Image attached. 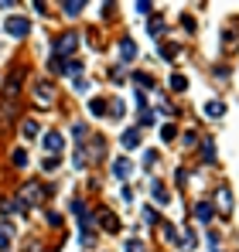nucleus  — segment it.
Wrapping results in <instances>:
<instances>
[{"label": "nucleus", "mask_w": 239, "mask_h": 252, "mask_svg": "<svg viewBox=\"0 0 239 252\" xmlns=\"http://www.w3.org/2000/svg\"><path fill=\"white\" fill-rule=\"evenodd\" d=\"M144 164H147V167H154V164H158V154H154V150H151V154H144Z\"/></svg>", "instance_id": "nucleus-30"}, {"label": "nucleus", "mask_w": 239, "mask_h": 252, "mask_svg": "<svg viewBox=\"0 0 239 252\" xmlns=\"http://www.w3.org/2000/svg\"><path fill=\"white\" fill-rule=\"evenodd\" d=\"M10 160H14V167H28V154H24V150H14Z\"/></svg>", "instance_id": "nucleus-22"}, {"label": "nucleus", "mask_w": 239, "mask_h": 252, "mask_svg": "<svg viewBox=\"0 0 239 252\" xmlns=\"http://www.w3.org/2000/svg\"><path fill=\"white\" fill-rule=\"evenodd\" d=\"M89 113H92V116H103V113H106V102H103V99H89Z\"/></svg>", "instance_id": "nucleus-18"}, {"label": "nucleus", "mask_w": 239, "mask_h": 252, "mask_svg": "<svg viewBox=\"0 0 239 252\" xmlns=\"http://www.w3.org/2000/svg\"><path fill=\"white\" fill-rule=\"evenodd\" d=\"M171 89H174V92H185V89H188V79L174 72V75H171Z\"/></svg>", "instance_id": "nucleus-17"}, {"label": "nucleus", "mask_w": 239, "mask_h": 252, "mask_svg": "<svg viewBox=\"0 0 239 252\" xmlns=\"http://www.w3.org/2000/svg\"><path fill=\"white\" fill-rule=\"evenodd\" d=\"M17 89H21V72H14V75L7 79V85H3V95H7V99H14V92H17Z\"/></svg>", "instance_id": "nucleus-13"}, {"label": "nucleus", "mask_w": 239, "mask_h": 252, "mask_svg": "<svg viewBox=\"0 0 239 252\" xmlns=\"http://www.w3.org/2000/svg\"><path fill=\"white\" fill-rule=\"evenodd\" d=\"M62 75H69V79H79V75H82V62H76V58L62 62Z\"/></svg>", "instance_id": "nucleus-10"}, {"label": "nucleus", "mask_w": 239, "mask_h": 252, "mask_svg": "<svg viewBox=\"0 0 239 252\" xmlns=\"http://www.w3.org/2000/svg\"><path fill=\"white\" fill-rule=\"evenodd\" d=\"M82 7H85V3H79V0H76V3H65V7H62V10H65V14H69V17H72V14H82Z\"/></svg>", "instance_id": "nucleus-26"}, {"label": "nucleus", "mask_w": 239, "mask_h": 252, "mask_svg": "<svg viewBox=\"0 0 239 252\" xmlns=\"http://www.w3.org/2000/svg\"><path fill=\"white\" fill-rule=\"evenodd\" d=\"M147 31H151V34H164V21H151Z\"/></svg>", "instance_id": "nucleus-27"}, {"label": "nucleus", "mask_w": 239, "mask_h": 252, "mask_svg": "<svg viewBox=\"0 0 239 252\" xmlns=\"http://www.w3.org/2000/svg\"><path fill=\"white\" fill-rule=\"evenodd\" d=\"M110 113H113V116H123V102H120V99L110 102Z\"/></svg>", "instance_id": "nucleus-28"}, {"label": "nucleus", "mask_w": 239, "mask_h": 252, "mask_svg": "<svg viewBox=\"0 0 239 252\" xmlns=\"http://www.w3.org/2000/svg\"><path fill=\"white\" fill-rule=\"evenodd\" d=\"M41 201H44V191H41L38 181H28L24 188H21V194H17V205L24 208V205H31V208H38Z\"/></svg>", "instance_id": "nucleus-1"}, {"label": "nucleus", "mask_w": 239, "mask_h": 252, "mask_svg": "<svg viewBox=\"0 0 239 252\" xmlns=\"http://www.w3.org/2000/svg\"><path fill=\"white\" fill-rule=\"evenodd\" d=\"M21 129H24V136H28V140H35V136H38V123H35V120H24Z\"/></svg>", "instance_id": "nucleus-20"}, {"label": "nucleus", "mask_w": 239, "mask_h": 252, "mask_svg": "<svg viewBox=\"0 0 239 252\" xmlns=\"http://www.w3.org/2000/svg\"><path fill=\"white\" fill-rule=\"evenodd\" d=\"M120 140H123V147H126V150H133V147L140 143V129H126Z\"/></svg>", "instance_id": "nucleus-14"}, {"label": "nucleus", "mask_w": 239, "mask_h": 252, "mask_svg": "<svg viewBox=\"0 0 239 252\" xmlns=\"http://www.w3.org/2000/svg\"><path fill=\"white\" fill-rule=\"evenodd\" d=\"M10 246H14V239H10V228H7V225H0V252H7Z\"/></svg>", "instance_id": "nucleus-16"}, {"label": "nucleus", "mask_w": 239, "mask_h": 252, "mask_svg": "<svg viewBox=\"0 0 239 252\" xmlns=\"http://www.w3.org/2000/svg\"><path fill=\"white\" fill-rule=\"evenodd\" d=\"M201 113H205V116H212V120H222V116H226V102L212 99V102H205V106H201Z\"/></svg>", "instance_id": "nucleus-7"}, {"label": "nucleus", "mask_w": 239, "mask_h": 252, "mask_svg": "<svg viewBox=\"0 0 239 252\" xmlns=\"http://www.w3.org/2000/svg\"><path fill=\"white\" fill-rule=\"evenodd\" d=\"M212 215H215V211H212V205H208V201L195 205V218H199L201 225H208V221H212Z\"/></svg>", "instance_id": "nucleus-11"}, {"label": "nucleus", "mask_w": 239, "mask_h": 252, "mask_svg": "<svg viewBox=\"0 0 239 252\" xmlns=\"http://www.w3.org/2000/svg\"><path fill=\"white\" fill-rule=\"evenodd\" d=\"M201 157H205V160H215V143H212V140L201 143Z\"/></svg>", "instance_id": "nucleus-21"}, {"label": "nucleus", "mask_w": 239, "mask_h": 252, "mask_svg": "<svg viewBox=\"0 0 239 252\" xmlns=\"http://www.w3.org/2000/svg\"><path fill=\"white\" fill-rule=\"evenodd\" d=\"M99 225H103V232H120V218L113 211H99Z\"/></svg>", "instance_id": "nucleus-8"}, {"label": "nucleus", "mask_w": 239, "mask_h": 252, "mask_svg": "<svg viewBox=\"0 0 239 252\" xmlns=\"http://www.w3.org/2000/svg\"><path fill=\"white\" fill-rule=\"evenodd\" d=\"M7 34L10 38H28V31H31V24H28V17H7Z\"/></svg>", "instance_id": "nucleus-2"}, {"label": "nucleus", "mask_w": 239, "mask_h": 252, "mask_svg": "<svg viewBox=\"0 0 239 252\" xmlns=\"http://www.w3.org/2000/svg\"><path fill=\"white\" fill-rule=\"evenodd\" d=\"M174 136H178V129H174L171 123H167V126H160V140H164V143H171Z\"/></svg>", "instance_id": "nucleus-23"}, {"label": "nucleus", "mask_w": 239, "mask_h": 252, "mask_svg": "<svg viewBox=\"0 0 239 252\" xmlns=\"http://www.w3.org/2000/svg\"><path fill=\"white\" fill-rule=\"evenodd\" d=\"M55 95H58V92H55V85H51V82H38V85H35V99H38L41 106H51Z\"/></svg>", "instance_id": "nucleus-4"}, {"label": "nucleus", "mask_w": 239, "mask_h": 252, "mask_svg": "<svg viewBox=\"0 0 239 252\" xmlns=\"http://www.w3.org/2000/svg\"><path fill=\"white\" fill-rule=\"evenodd\" d=\"M123 252H147V246L137 242V239H126V242H123Z\"/></svg>", "instance_id": "nucleus-19"}, {"label": "nucleus", "mask_w": 239, "mask_h": 252, "mask_svg": "<svg viewBox=\"0 0 239 252\" xmlns=\"http://www.w3.org/2000/svg\"><path fill=\"white\" fill-rule=\"evenodd\" d=\"M41 167H44V170H55V167H58V157H48V160H41Z\"/></svg>", "instance_id": "nucleus-29"}, {"label": "nucleus", "mask_w": 239, "mask_h": 252, "mask_svg": "<svg viewBox=\"0 0 239 252\" xmlns=\"http://www.w3.org/2000/svg\"><path fill=\"white\" fill-rule=\"evenodd\" d=\"M151 194H154V198H158L160 205H167V188H164V184H160V181H151Z\"/></svg>", "instance_id": "nucleus-15"}, {"label": "nucleus", "mask_w": 239, "mask_h": 252, "mask_svg": "<svg viewBox=\"0 0 239 252\" xmlns=\"http://www.w3.org/2000/svg\"><path fill=\"white\" fill-rule=\"evenodd\" d=\"M120 58H123V62H133V58H137V41H133V38H123V41H120Z\"/></svg>", "instance_id": "nucleus-9"}, {"label": "nucleus", "mask_w": 239, "mask_h": 252, "mask_svg": "<svg viewBox=\"0 0 239 252\" xmlns=\"http://www.w3.org/2000/svg\"><path fill=\"white\" fill-rule=\"evenodd\" d=\"M133 79H137V85H144V89H154V79H151V75H144V72H137Z\"/></svg>", "instance_id": "nucleus-25"}, {"label": "nucleus", "mask_w": 239, "mask_h": 252, "mask_svg": "<svg viewBox=\"0 0 239 252\" xmlns=\"http://www.w3.org/2000/svg\"><path fill=\"white\" fill-rule=\"evenodd\" d=\"M113 174H117V181H126V177L133 174V164H130L126 157H117V160H113Z\"/></svg>", "instance_id": "nucleus-6"}, {"label": "nucleus", "mask_w": 239, "mask_h": 252, "mask_svg": "<svg viewBox=\"0 0 239 252\" xmlns=\"http://www.w3.org/2000/svg\"><path fill=\"white\" fill-rule=\"evenodd\" d=\"M41 147H44V150H48V154H58V150H62V147H65V136H62V133H55V129H51V133H44V136H41Z\"/></svg>", "instance_id": "nucleus-5"}, {"label": "nucleus", "mask_w": 239, "mask_h": 252, "mask_svg": "<svg viewBox=\"0 0 239 252\" xmlns=\"http://www.w3.org/2000/svg\"><path fill=\"white\" fill-rule=\"evenodd\" d=\"M160 55H164V58H167V62H171V58H174V55H178V44L164 41V44H160Z\"/></svg>", "instance_id": "nucleus-24"}, {"label": "nucleus", "mask_w": 239, "mask_h": 252, "mask_svg": "<svg viewBox=\"0 0 239 252\" xmlns=\"http://www.w3.org/2000/svg\"><path fill=\"white\" fill-rule=\"evenodd\" d=\"M76 48H79V34H76V31H69V34H62L58 44H55V58L69 55V51H76Z\"/></svg>", "instance_id": "nucleus-3"}, {"label": "nucleus", "mask_w": 239, "mask_h": 252, "mask_svg": "<svg viewBox=\"0 0 239 252\" xmlns=\"http://www.w3.org/2000/svg\"><path fill=\"white\" fill-rule=\"evenodd\" d=\"M215 205H219V211H229V208H233V194H229V188H219Z\"/></svg>", "instance_id": "nucleus-12"}]
</instances>
